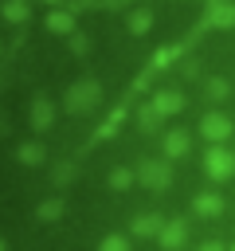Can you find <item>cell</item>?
I'll use <instances>...</instances> for the list:
<instances>
[{"label":"cell","mask_w":235,"mask_h":251,"mask_svg":"<svg viewBox=\"0 0 235 251\" xmlns=\"http://www.w3.org/2000/svg\"><path fill=\"white\" fill-rule=\"evenodd\" d=\"M98 98H102L98 82H78V86H70V90H67V110H74V114H86V110H90Z\"/></svg>","instance_id":"obj_1"},{"label":"cell","mask_w":235,"mask_h":251,"mask_svg":"<svg viewBox=\"0 0 235 251\" xmlns=\"http://www.w3.org/2000/svg\"><path fill=\"white\" fill-rule=\"evenodd\" d=\"M208 173H212L215 180H227V176L235 173V157H231L227 149H212V153H208Z\"/></svg>","instance_id":"obj_2"},{"label":"cell","mask_w":235,"mask_h":251,"mask_svg":"<svg viewBox=\"0 0 235 251\" xmlns=\"http://www.w3.org/2000/svg\"><path fill=\"white\" fill-rule=\"evenodd\" d=\"M137 176H141V184H149V188H164V184H168V169H164L161 161H145V165L137 169Z\"/></svg>","instance_id":"obj_3"},{"label":"cell","mask_w":235,"mask_h":251,"mask_svg":"<svg viewBox=\"0 0 235 251\" xmlns=\"http://www.w3.org/2000/svg\"><path fill=\"white\" fill-rule=\"evenodd\" d=\"M200 129H204V137H212V141H223V137L231 133V122H227L223 114H208Z\"/></svg>","instance_id":"obj_4"},{"label":"cell","mask_w":235,"mask_h":251,"mask_svg":"<svg viewBox=\"0 0 235 251\" xmlns=\"http://www.w3.org/2000/svg\"><path fill=\"white\" fill-rule=\"evenodd\" d=\"M188 145H192L188 129H172V133H164V153H168V157H184Z\"/></svg>","instance_id":"obj_5"},{"label":"cell","mask_w":235,"mask_h":251,"mask_svg":"<svg viewBox=\"0 0 235 251\" xmlns=\"http://www.w3.org/2000/svg\"><path fill=\"white\" fill-rule=\"evenodd\" d=\"M180 106H184V98H180L176 90H161V94L153 98V110H157V114H176Z\"/></svg>","instance_id":"obj_6"},{"label":"cell","mask_w":235,"mask_h":251,"mask_svg":"<svg viewBox=\"0 0 235 251\" xmlns=\"http://www.w3.org/2000/svg\"><path fill=\"white\" fill-rule=\"evenodd\" d=\"M196 212H200V216H219V212H223V200H219L215 192H204V196H196Z\"/></svg>","instance_id":"obj_7"},{"label":"cell","mask_w":235,"mask_h":251,"mask_svg":"<svg viewBox=\"0 0 235 251\" xmlns=\"http://www.w3.org/2000/svg\"><path fill=\"white\" fill-rule=\"evenodd\" d=\"M161 243H164L168 251H176V247L184 243V224H168V227H161Z\"/></svg>","instance_id":"obj_8"},{"label":"cell","mask_w":235,"mask_h":251,"mask_svg":"<svg viewBox=\"0 0 235 251\" xmlns=\"http://www.w3.org/2000/svg\"><path fill=\"white\" fill-rule=\"evenodd\" d=\"M212 24H219V27L235 24V8H231V4H215V8H212Z\"/></svg>","instance_id":"obj_9"},{"label":"cell","mask_w":235,"mask_h":251,"mask_svg":"<svg viewBox=\"0 0 235 251\" xmlns=\"http://www.w3.org/2000/svg\"><path fill=\"white\" fill-rule=\"evenodd\" d=\"M149 24H153V16H149L145 8H137V12L129 16V31H137V35H145V31H149Z\"/></svg>","instance_id":"obj_10"},{"label":"cell","mask_w":235,"mask_h":251,"mask_svg":"<svg viewBox=\"0 0 235 251\" xmlns=\"http://www.w3.org/2000/svg\"><path fill=\"white\" fill-rule=\"evenodd\" d=\"M133 231H137V235H157V231H161V220H157V216H141V220L133 224Z\"/></svg>","instance_id":"obj_11"},{"label":"cell","mask_w":235,"mask_h":251,"mask_svg":"<svg viewBox=\"0 0 235 251\" xmlns=\"http://www.w3.org/2000/svg\"><path fill=\"white\" fill-rule=\"evenodd\" d=\"M110 184H114V188H129V184H133V173H129V169H114V173H110Z\"/></svg>","instance_id":"obj_12"},{"label":"cell","mask_w":235,"mask_h":251,"mask_svg":"<svg viewBox=\"0 0 235 251\" xmlns=\"http://www.w3.org/2000/svg\"><path fill=\"white\" fill-rule=\"evenodd\" d=\"M98 251H129V243L121 239V235H110V239H102V247Z\"/></svg>","instance_id":"obj_13"},{"label":"cell","mask_w":235,"mask_h":251,"mask_svg":"<svg viewBox=\"0 0 235 251\" xmlns=\"http://www.w3.org/2000/svg\"><path fill=\"white\" fill-rule=\"evenodd\" d=\"M208 94H212V98H223V94H227V82H223V78H212V82H208Z\"/></svg>","instance_id":"obj_14"},{"label":"cell","mask_w":235,"mask_h":251,"mask_svg":"<svg viewBox=\"0 0 235 251\" xmlns=\"http://www.w3.org/2000/svg\"><path fill=\"white\" fill-rule=\"evenodd\" d=\"M200 251H227V247H219V243H204Z\"/></svg>","instance_id":"obj_15"}]
</instances>
